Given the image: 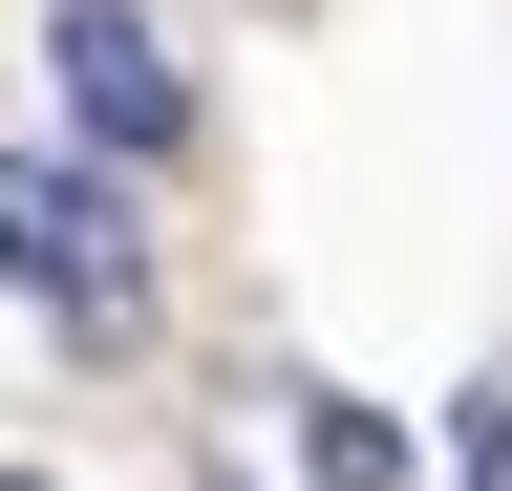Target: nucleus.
Masks as SVG:
<instances>
[{
	"instance_id": "nucleus-1",
	"label": "nucleus",
	"mask_w": 512,
	"mask_h": 491,
	"mask_svg": "<svg viewBox=\"0 0 512 491\" xmlns=\"http://www.w3.org/2000/svg\"><path fill=\"white\" fill-rule=\"evenodd\" d=\"M0 299H43L64 342H128V321H150L128 150H0Z\"/></svg>"
},
{
	"instance_id": "nucleus-2",
	"label": "nucleus",
	"mask_w": 512,
	"mask_h": 491,
	"mask_svg": "<svg viewBox=\"0 0 512 491\" xmlns=\"http://www.w3.org/2000/svg\"><path fill=\"white\" fill-rule=\"evenodd\" d=\"M43 65H64V129H86V150H128V171H150V150L192 129V86H171V43L128 22V0H64V22H43Z\"/></svg>"
},
{
	"instance_id": "nucleus-3",
	"label": "nucleus",
	"mask_w": 512,
	"mask_h": 491,
	"mask_svg": "<svg viewBox=\"0 0 512 491\" xmlns=\"http://www.w3.org/2000/svg\"><path fill=\"white\" fill-rule=\"evenodd\" d=\"M299 470H320V491H406V427H384V406H342V385H320V406H299Z\"/></svg>"
},
{
	"instance_id": "nucleus-4",
	"label": "nucleus",
	"mask_w": 512,
	"mask_h": 491,
	"mask_svg": "<svg viewBox=\"0 0 512 491\" xmlns=\"http://www.w3.org/2000/svg\"><path fill=\"white\" fill-rule=\"evenodd\" d=\"M448 470H470V491H512V385H470V406H448Z\"/></svg>"
},
{
	"instance_id": "nucleus-5",
	"label": "nucleus",
	"mask_w": 512,
	"mask_h": 491,
	"mask_svg": "<svg viewBox=\"0 0 512 491\" xmlns=\"http://www.w3.org/2000/svg\"><path fill=\"white\" fill-rule=\"evenodd\" d=\"M0 491H43V470H0Z\"/></svg>"
}]
</instances>
